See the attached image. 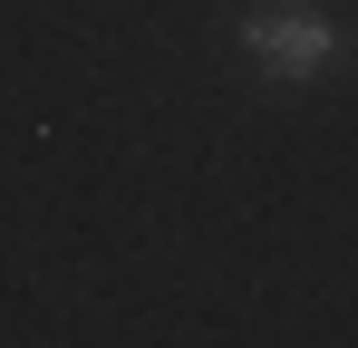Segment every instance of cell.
<instances>
[{
	"instance_id": "cell-1",
	"label": "cell",
	"mask_w": 358,
	"mask_h": 348,
	"mask_svg": "<svg viewBox=\"0 0 358 348\" xmlns=\"http://www.w3.org/2000/svg\"><path fill=\"white\" fill-rule=\"evenodd\" d=\"M242 58L271 78V87H310V78H329L339 58H349V39H339V20L329 10H310V0H252L233 20Z\"/></svg>"
}]
</instances>
